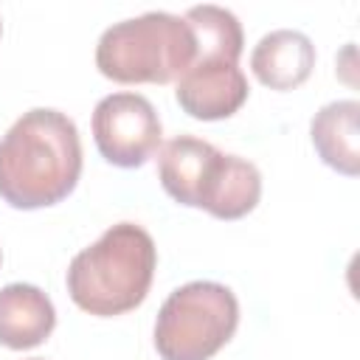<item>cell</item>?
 Masks as SVG:
<instances>
[{
    "mask_svg": "<svg viewBox=\"0 0 360 360\" xmlns=\"http://www.w3.org/2000/svg\"><path fill=\"white\" fill-rule=\"evenodd\" d=\"M82 174V141L73 118L51 107L22 112L0 138V197L34 211L62 202Z\"/></svg>",
    "mask_w": 360,
    "mask_h": 360,
    "instance_id": "1",
    "label": "cell"
},
{
    "mask_svg": "<svg viewBox=\"0 0 360 360\" xmlns=\"http://www.w3.org/2000/svg\"><path fill=\"white\" fill-rule=\"evenodd\" d=\"M155 267L158 248L149 231L135 222H118L73 256L68 267V295L90 315H124L146 298Z\"/></svg>",
    "mask_w": 360,
    "mask_h": 360,
    "instance_id": "2",
    "label": "cell"
},
{
    "mask_svg": "<svg viewBox=\"0 0 360 360\" xmlns=\"http://www.w3.org/2000/svg\"><path fill=\"white\" fill-rule=\"evenodd\" d=\"M197 59L188 22L169 11H146L112 22L96 45V68L118 84H169Z\"/></svg>",
    "mask_w": 360,
    "mask_h": 360,
    "instance_id": "3",
    "label": "cell"
},
{
    "mask_svg": "<svg viewBox=\"0 0 360 360\" xmlns=\"http://www.w3.org/2000/svg\"><path fill=\"white\" fill-rule=\"evenodd\" d=\"M239 326V301L219 281H188L160 307L155 349L160 360H211Z\"/></svg>",
    "mask_w": 360,
    "mask_h": 360,
    "instance_id": "4",
    "label": "cell"
},
{
    "mask_svg": "<svg viewBox=\"0 0 360 360\" xmlns=\"http://www.w3.org/2000/svg\"><path fill=\"white\" fill-rule=\"evenodd\" d=\"M93 141L101 158L121 169L143 166L163 141L152 101L141 93H110L93 110Z\"/></svg>",
    "mask_w": 360,
    "mask_h": 360,
    "instance_id": "5",
    "label": "cell"
},
{
    "mask_svg": "<svg viewBox=\"0 0 360 360\" xmlns=\"http://www.w3.org/2000/svg\"><path fill=\"white\" fill-rule=\"evenodd\" d=\"M248 76L239 62L202 59L177 79L174 98L180 110L197 121H222L248 101Z\"/></svg>",
    "mask_w": 360,
    "mask_h": 360,
    "instance_id": "6",
    "label": "cell"
},
{
    "mask_svg": "<svg viewBox=\"0 0 360 360\" xmlns=\"http://www.w3.org/2000/svg\"><path fill=\"white\" fill-rule=\"evenodd\" d=\"M259 197H262L259 169L239 155H225L214 149L200 180L194 208H202L217 219H239L259 205Z\"/></svg>",
    "mask_w": 360,
    "mask_h": 360,
    "instance_id": "7",
    "label": "cell"
},
{
    "mask_svg": "<svg viewBox=\"0 0 360 360\" xmlns=\"http://www.w3.org/2000/svg\"><path fill=\"white\" fill-rule=\"evenodd\" d=\"M56 326L53 301L34 284L0 287V343L6 349H34L48 340Z\"/></svg>",
    "mask_w": 360,
    "mask_h": 360,
    "instance_id": "8",
    "label": "cell"
},
{
    "mask_svg": "<svg viewBox=\"0 0 360 360\" xmlns=\"http://www.w3.org/2000/svg\"><path fill=\"white\" fill-rule=\"evenodd\" d=\"M250 68L264 87L292 90L309 79L315 68V45L307 34L292 28L270 31L256 42L250 53Z\"/></svg>",
    "mask_w": 360,
    "mask_h": 360,
    "instance_id": "9",
    "label": "cell"
},
{
    "mask_svg": "<svg viewBox=\"0 0 360 360\" xmlns=\"http://www.w3.org/2000/svg\"><path fill=\"white\" fill-rule=\"evenodd\" d=\"M357 118H360V104L354 98H343V101L323 104L312 115V124H309V135H312V146L318 158L329 169L346 177H354L360 172Z\"/></svg>",
    "mask_w": 360,
    "mask_h": 360,
    "instance_id": "10",
    "label": "cell"
},
{
    "mask_svg": "<svg viewBox=\"0 0 360 360\" xmlns=\"http://www.w3.org/2000/svg\"><path fill=\"white\" fill-rule=\"evenodd\" d=\"M214 149H217L214 143L200 141L194 135H177L169 143H163L158 155V177L163 191L174 202L188 208L197 205V188Z\"/></svg>",
    "mask_w": 360,
    "mask_h": 360,
    "instance_id": "11",
    "label": "cell"
},
{
    "mask_svg": "<svg viewBox=\"0 0 360 360\" xmlns=\"http://www.w3.org/2000/svg\"><path fill=\"white\" fill-rule=\"evenodd\" d=\"M183 20L194 31V42H197L194 62H202V59L239 62L245 37H242V25L233 11L222 6H191Z\"/></svg>",
    "mask_w": 360,
    "mask_h": 360,
    "instance_id": "12",
    "label": "cell"
},
{
    "mask_svg": "<svg viewBox=\"0 0 360 360\" xmlns=\"http://www.w3.org/2000/svg\"><path fill=\"white\" fill-rule=\"evenodd\" d=\"M28 360H42V357H28Z\"/></svg>",
    "mask_w": 360,
    "mask_h": 360,
    "instance_id": "13",
    "label": "cell"
},
{
    "mask_svg": "<svg viewBox=\"0 0 360 360\" xmlns=\"http://www.w3.org/2000/svg\"><path fill=\"white\" fill-rule=\"evenodd\" d=\"M0 262H3V253H0Z\"/></svg>",
    "mask_w": 360,
    "mask_h": 360,
    "instance_id": "14",
    "label": "cell"
}]
</instances>
